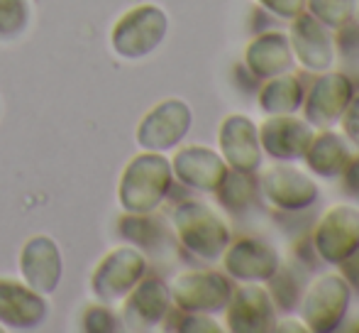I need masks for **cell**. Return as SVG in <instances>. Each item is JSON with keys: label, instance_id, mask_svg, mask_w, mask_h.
Here are the masks:
<instances>
[{"label": "cell", "instance_id": "1", "mask_svg": "<svg viewBox=\"0 0 359 333\" xmlns=\"http://www.w3.org/2000/svg\"><path fill=\"white\" fill-rule=\"evenodd\" d=\"M174 184L171 162L164 152H144L133 157L120 176V204L128 214H154Z\"/></svg>", "mask_w": 359, "mask_h": 333}, {"label": "cell", "instance_id": "2", "mask_svg": "<svg viewBox=\"0 0 359 333\" xmlns=\"http://www.w3.org/2000/svg\"><path fill=\"white\" fill-rule=\"evenodd\" d=\"M352 289L340 272H325L311 280L298 299V321L308 333H335L345 324Z\"/></svg>", "mask_w": 359, "mask_h": 333}, {"label": "cell", "instance_id": "3", "mask_svg": "<svg viewBox=\"0 0 359 333\" xmlns=\"http://www.w3.org/2000/svg\"><path fill=\"white\" fill-rule=\"evenodd\" d=\"M171 221H174L179 243L201 260H220L222 250L232 240V230L227 221L215 209H210L208 204H201V201L179 204Z\"/></svg>", "mask_w": 359, "mask_h": 333}, {"label": "cell", "instance_id": "4", "mask_svg": "<svg viewBox=\"0 0 359 333\" xmlns=\"http://www.w3.org/2000/svg\"><path fill=\"white\" fill-rule=\"evenodd\" d=\"M169 32V18L159 5H137L128 10L115 22L110 42L118 57L123 59H142L149 57Z\"/></svg>", "mask_w": 359, "mask_h": 333}, {"label": "cell", "instance_id": "5", "mask_svg": "<svg viewBox=\"0 0 359 333\" xmlns=\"http://www.w3.org/2000/svg\"><path fill=\"white\" fill-rule=\"evenodd\" d=\"M257 189L266 201V206L281 211V214H301V211L311 209L320 196L316 179L293 162L269 164L262 171Z\"/></svg>", "mask_w": 359, "mask_h": 333}, {"label": "cell", "instance_id": "6", "mask_svg": "<svg viewBox=\"0 0 359 333\" xmlns=\"http://www.w3.org/2000/svg\"><path fill=\"white\" fill-rule=\"evenodd\" d=\"M318 260L337 267L359 248V209L355 204H332L318 218L311 233Z\"/></svg>", "mask_w": 359, "mask_h": 333}, {"label": "cell", "instance_id": "7", "mask_svg": "<svg viewBox=\"0 0 359 333\" xmlns=\"http://www.w3.org/2000/svg\"><path fill=\"white\" fill-rule=\"evenodd\" d=\"M171 304L186 314H220L232 294V282L217 270H186L171 282Z\"/></svg>", "mask_w": 359, "mask_h": 333}, {"label": "cell", "instance_id": "8", "mask_svg": "<svg viewBox=\"0 0 359 333\" xmlns=\"http://www.w3.org/2000/svg\"><path fill=\"white\" fill-rule=\"evenodd\" d=\"M191 125H194L191 105L181 98H166L140 120L137 143L147 152H169L184 143Z\"/></svg>", "mask_w": 359, "mask_h": 333}, {"label": "cell", "instance_id": "9", "mask_svg": "<svg viewBox=\"0 0 359 333\" xmlns=\"http://www.w3.org/2000/svg\"><path fill=\"white\" fill-rule=\"evenodd\" d=\"M222 311L225 331L230 333H271L279 321V311L262 282H242L240 287H232Z\"/></svg>", "mask_w": 359, "mask_h": 333}, {"label": "cell", "instance_id": "10", "mask_svg": "<svg viewBox=\"0 0 359 333\" xmlns=\"http://www.w3.org/2000/svg\"><path fill=\"white\" fill-rule=\"evenodd\" d=\"M352 96H355L352 79L345 72L327 69V72L318 74L308 93L303 96V120L316 130L332 128V125H337L340 115L345 113Z\"/></svg>", "mask_w": 359, "mask_h": 333}, {"label": "cell", "instance_id": "11", "mask_svg": "<svg viewBox=\"0 0 359 333\" xmlns=\"http://www.w3.org/2000/svg\"><path fill=\"white\" fill-rule=\"evenodd\" d=\"M147 272V257L137 248H115L113 252L103 257L98 267H95L93 277H90V287L93 294L100 299V304H113L120 301L133 292Z\"/></svg>", "mask_w": 359, "mask_h": 333}, {"label": "cell", "instance_id": "12", "mask_svg": "<svg viewBox=\"0 0 359 333\" xmlns=\"http://www.w3.org/2000/svg\"><path fill=\"white\" fill-rule=\"evenodd\" d=\"M217 152L225 164L235 171L257 174L264 164V152L259 145V128L250 115L230 113L220 120L217 128Z\"/></svg>", "mask_w": 359, "mask_h": 333}, {"label": "cell", "instance_id": "13", "mask_svg": "<svg viewBox=\"0 0 359 333\" xmlns=\"http://www.w3.org/2000/svg\"><path fill=\"white\" fill-rule=\"evenodd\" d=\"M222 270L235 282H266L281 265L279 250L262 238H245L230 240L220 255Z\"/></svg>", "mask_w": 359, "mask_h": 333}, {"label": "cell", "instance_id": "14", "mask_svg": "<svg viewBox=\"0 0 359 333\" xmlns=\"http://www.w3.org/2000/svg\"><path fill=\"white\" fill-rule=\"evenodd\" d=\"M288 42H291L293 59L301 64L306 72L323 74L335 62V42L325 25L318 22L313 15L303 10L301 15L291 20L288 27Z\"/></svg>", "mask_w": 359, "mask_h": 333}, {"label": "cell", "instance_id": "15", "mask_svg": "<svg viewBox=\"0 0 359 333\" xmlns=\"http://www.w3.org/2000/svg\"><path fill=\"white\" fill-rule=\"evenodd\" d=\"M259 128L262 152L274 162H298L303 159L316 128L293 115H266Z\"/></svg>", "mask_w": 359, "mask_h": 333}, {"label": "cell", "instance_id": "16", "mask_svg": "<svg viewBox=\"0 0 359 333\" xmlns=\"http://www.w3.org/2000/svg\"><path fill=\"white\" fill-rule=\"evenodd\" d=\"M169 162L174 179H179L189 189L203 191V194H215V189L230 169L222 155L205 145H184L176 150Z\"/></svg>", "mask_w": 359, "mask_h": 333}, {"label": "cell", "instance_id": "17", "mask_svg": "<svg viewBox=\"0 0 359 333\" xmlns=\"http://www.w3.org/2000/svg\"><path fill=\"white\" fill-rule=\"evenodd\" d=\"M171 311V292L156 277L140 280L123 304V321L130 331H151L166 321Z\"/></svg>", "mask_w": 359, "mask_h": 333}, {"label": "cell", "instance_id": "18", "mask_svg": "<svg viewBox=\"0 0 359 333\" xmlns=\"http://www.w3.org/2000/svg\"><path fill=\"white\" fill-rule=\"evenodd\" d=\"M47 319V301L32 287L0 280V326L10 331H32Z\"/></svg>", "mask_w": 359, "mask_h": 333}, {"label": "cell", "instance_id": "19", "mask_svg": "<svg viewBox=\"0 0 359 333\" xmlns=\"http://www.w3.org/2000/svg\"><path fill=\"white\" fill-rule=\"evenodd\" d=\"M242 62H245V69L257 81H264V79H271L276 74L291 72L296 59H293L291 42H288L286 32L264 30V32H259L247 42Z\"/></svg>", "mask_w": 359, "mask_h": 333}, {"label": "cell", "instance_id": "20", "mask_svg": "<svg viewBox=\"0 0 359 333\" xmlns=\"http://www.w3.org/2000/svg\"><path fill=\"white\" fill-rule=\"evenodd\" d=\"M62 252L47 235H37L22 248L20 272L25 277V285L32 287L42 296L57 292L59 282H62Z\"/></svg>", "mask_w": 359, "mask_h": 333}, {"label": "cell", "instance_id": "21", "mask_svg": "<svg viewBox=\"0 0 359 333\" xmlns=\"http://www.w3.org/2000/svg\"><path fill=\"white\" fill-rule=\"evenodd\" d=\"M347 145L350 143L345 140V135L335 133L332 128L316 130L303 155L306 169L320 179H337L352 157Z\"/></svg>", "mask_w": 359, "mask_h": 333}, {"label": "cell", "instance_id": "22", "mask_svg": "<svg viewBox=\"0 0 359 333\" xmlns=\"http://www.w3.org/2000/svg\"><path fill=\"white\" fill-rule=\"evenodd\" d=\"M306 86L293 72L264 79L257 91V103L264 115H293L301 110Z\"/></svg>", "mask_w": 359, "mask_h": 333}, {"label": "cell", "instance_id": "23", "mask_svg": "<svg viewBox=\"0 0 359 333\" xmlns=\"http://www.w3.org/2000/svg\"><path fill=\"white\" fill-rule=\"evenodd\" d=\"M215 196L227 211H232V214H242V211H245L257 196L255 174L227 169L225 179H222L220 186L215 189Z\"/></svg>", "mask_w": 359, "mask_h": 333}, {"label": "cell", "instance_id": "24", "mask_svg": "<svg viewBox=\"0 0 359 333\" xmlns=\"http://www.w3.org/2000/svg\"><path fill=\"white\" fill-rule=\"evenodd\" d=\"M306 287L303 282V275L291 265H279V270L266 280V289L271 294V301H274L276 311H296L298 306V299H301V292Z\"/></svg>", "mask_w": 359, "mask_h": 333}, {"label": "cell", "instance_id": "25", "mask_svg": "<svg viewBox=\"0 0 359 333\" xmlns=\"http://www.w3.org/2000/svg\"><path fill=\"white\" fill-rule=\"evenodd\" d=\"M306 13L313 15L327 30L337 32L355 20L357 0H306Z\"/></svg>", "mask_w": 359, "mask_h": 333}, {"label": "cell", "instance_id": "26", "mask_svg": "<svg viewBox=\"0 0 359 333\" xmlns=\"http://www.w3.org/2000/svg\"><path fill=\"white\" fill-rule=\"evenodd\" d=\"M29 5L27 0H0V39H18L27 30Z\"/></svg>", "mask_w": 359, "mask_h": 333}, {"label": "cell", "instance_id": "27", "mask_svg": "<svg viewBox=\"0 0 359 333\" xmlns=\"http://www.w3.org/2000/svg\"><path fill=\"white\" fill-rule=\"evenodd\" d=\"M332 42H335V47L340 49L342 62L359 64V25L355 20L347 22L345 27L337 30V37L332 39Z\"/></svg>", "mask_w": 359, "mask_h": 333}, {"label": "cell", "instance_id": "28", "mask_svg": "<svg viewBox=\"0 0 359 333\" xmlns=\"http://www.w3.org/2000/svg\"><path fill=\"white\" fill-rule=\"evenodd\" d=\"M176 311H179V309H176ZM176 321H179V324L171 326V329H176V331H189V333H196V331L220 333V331H225L220 324H215V321H213V314H186V311H179Z\"/></svg>", "mask_w": 359, "mask_h": 333}, {"label": "cell", "instance_id": "29", "mask_svg": "<svg viewBox=\"0 0 359 333\" xmlns=\"http://www.w3.org/2000/svg\"><path fill=\"white\" fill-rule=\"evenodd\" d=\"M337 123H340L342 135H345L347 143L355 145V148L359 150V91H355V96L350 98L345 113L340 115Z\"/></svg>", "mask_w": 359, "mask_h": 333}, {"label": "cell", "instance_id": "30", "mask_svg": "<svg viewBox=\"0 0 359 333\" xmlns=\"http://www.w3.org/2000/svg\"><path fill=\"white\" fill-rule=\"evenodd\" d=\"M83 329L86 331H115V329H120V324H118V319H115L113 311H110L108 306L98 304V306H90V309H86Z\"/></svg>", "mask_w": 359, "mask_h": 333}, {"label": "cell", "instance_id": "31", "mask_svg": "<svg viewBox=\"0 0 359 333\" xmlns=\"http://www.w3.org/2000/svg\"><path fill=\"white\" fill-rule=\"evenodd\" d=\"M255 3L281 20H293L306 10V0H255Z\"/></svg>", "mask_w": 359, "mask_h": 333}, {"label": "cell", "instance_id": "32", "mask_svg": "<svg viewBox=\"0 0 359 333\" xmlns=\"http://www.w3.org/2000/svg\"><path fill=\"white\" fill-rule=\"evenodd\" d=\"M342 181V191H345L350 199L359 201V155L350 157V162L342 169V174L337 176Z\"/></svg>", "mask_w": 359, "mask_h": 333}, {"label": "cell", "instance_id": "33", "mask_svg": "<svg viewBox=\"0 0 359 333\" xmlns=\"http://www.w3.org/2000/svg\"><path fill=\"white\" fill-rule=\"evenodd\" d=\"M337 267H340V275L345 277V282L350 285L352 294H359V248Z\"/></svg>", "mask_w": 359, "mask_h": 333}, {"label": "cell", "instance_id": "34", "mask_svg": "<svg viewBox=\"0 0 359 333\" xmlns=\"http://www.w3.org/2000/svg\"><path fill=\"white\" fill-rule=\"evenodd\" d=\"M0 329H3V326H0Z\"/></svg>", "mask_w": 359, "mask_h": 333}]
</instances>
